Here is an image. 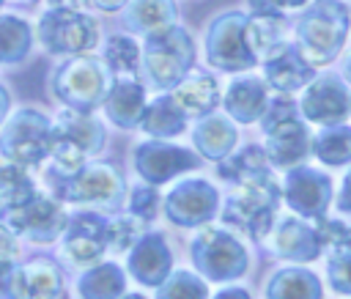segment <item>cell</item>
I'll return each instance as SVG.
<instances>
[{"label":"cell","instance_id":"6da1fadb","mask_svg":"<svg viewBox=\"0 0 351 299\" xmlns=\"http://www.w3.org/2000/svg\"><path fill=\"white\" fill-rule=\"evenodd\" d=\"M351 33V8L346 0H310L293 22V44L315 69L340 58Z\"/></svg>","mask_w":351,"mask_h":299},{"label":"cell","instance_id":"7a4b0ae2","mask_svg":"<svg viewBox=\"0 0 351 299\" xmlns=\"http://www.w3.org/2000/svg\"><path fill=\"white\" fill-rule=\"evenodd\" d=\"M195 60H197L195 38L178 22L165 30H156L151 36H143L140 74L151 88H156L162 93L173 91L195 69Z\"/></svg>","mask_w":351,"mask_h":299},{"label":"cell","instance_id":"3957f363","mask_svg":"<svg viewBox=\"0 0 351 299\" xmlns=\"http://www.w3.org/2000/svg\"><path fill=\"white\" fill-rule=\"evenodd\" d=\"M195 274L208 283H236L250 272V250L239 233L225 225H203L189 241Z\"/></svg>","mask_w":351,"mask_h":299},{"label":"cell","instance_id":"277c9868","mask_svg":"<svg viewBox=\"0 0 351 299\" xmlns=\"http://www.w3.org/2000/svg\"><path fill=\"white\" fill-rule=\"evenodd\" d=\"M112 85V74L104 66V60L93 55H71L63 60L49 80L52 96L66 107L77 112H93L101 107L107 91Z\"/></svg>","mask_w":351,"mask_h":299},{"label":"cell","instance_id":"5b68a950","mask_svg":"<svg viewBox=\"0 0 351 299\" xmlns=\"http://www.w3.org/2000/svg\"><path fill=\"white\" fill-rule=\"evenodd\" d=\"M107 132L104 123L96 121L90 112L63 110L52 121L49 129V156L55 162L58 173H74L82 165H88L90 156H96L104 148Z\"/></svg>","mask_w":351,"mask_h":299},{"label":"cell","instance_id":"8992f818","mask_svg":"<svg viewBox=\"0 0 351 299\" xmlns=\"http://www.w3.org/2000/svg\"><path fill=\"white\" fill-rule=\"evenodd\" d=\"M52 192L60 203H80V206H101L118 208L126 192V181L115 165L90 162L74 173H49Z\"/></svg>","mask_w":351,"mask_h":299},{"label":"cell","instance_id":"52a82bcc","mask_svg":"<svg viewBox=\"0 0 351 299\" xmlns=\"http://www.w3.org/2000/svg\"><path fill=\"white\" fill-rule=\"evenodd\" d=\"M277 206H280L277 181L258 187H236V192L219 203L217 217L233 233H241L252 241H263L277 222Z\"/></svg>","mask_w":351,"mask_h":299},{"label":"cell","instance_id":"ba28073f","mask_svg":"<svg viewBox=\"0 0 351 299\" xmlns=\"http://www.w3.org/2000/svg\"><path fill=\"white\" fill-rule=\"evenodd\" d=\"M247 11L228 8L208 19L203 33V55L206 63L222 74H244L258 66V58L252 55L247 44Z\"/></svg>","mask_w":351,"mask_h":299},{"label":"cell","instance_id":"9c48e42d","mask_svg":"<svg viewBox=\"0 0 351 299\" xmlns=\"http://www.w3.org/2000/svg\"><path fill=\"white\" fill-rule=\"evenodd\" d=\"M219 203H222L219 189L208 178L189 176V178H178L173 189L162 198V214L176 228L197 230L217 219Z\"/></svg>","mask_w":351,"mask_h":299},{"label":"cell","instance_id":"30bf717a","mask_svg":"<svg viewBox=\"0 0 351 299\" xmlns=\"http://www.w3.org/2000/svg\"><path fill=\"white\" fill-rule=\"evenodd\" d=\"M38 41L49 55H88L99 44V22L82 8H49L38 19Z\"/></svg>","mask_w":351,"mask_h":299},{"label":"cell","instance_id":"8fae6325","mask_svg":"<svg viewBox=\"0 0 351 299\" xmlns=\"http://www.w3.org/2000/svg\"><path fill=\"white\" fill-rule=\"evenodd\" d=\"M203 159L189 145H178L173 140H143L132 151V167L143 178V184L162 187L178 181L181 176L197 170Z\"/></svg>","mask_w":351,"mask_h":299},{"label":"cell","instance_id":"7c38bea8","mask_svg":"<svg viewBox=\"0 0 351 299\" xmlns=\"http://www.w3.org/2000/svg\"><path fill=\"white\" fill-rule=\"evenodd\" d=\"M49 129H52V121L44 112L33 107H22L3 126L0 154L11 159V165L33 167L44 156H49Z\"/></svg>","mask_w":351,"mask_h":299},{"label":"cell","instance_id":"4fadbf2b","mask_svg":"<svg viewBox=\"0 0 351 299\" xmlns=\"http://www.w3.org/2000/svg\"><path fill=\"white\" fill-rule=\"evenodd\" d=\"M332 200H335V181L326 170L310 167L307 162L285 170L280 181V203H285L291 214L313 222L329 211Z\"/></svg>","mask_w":351,"mask_h":299},{"label":"cell","instance_id":"5bb4252c","mask_svg":"<svg viewBox=\"0 0 351 299\" xmlns=\"http://www.w3.org/2000/svg\"><path fill=\"white\" fill-rule=\"evenodd\" d=\"M296 104H299V115L307 123H315V126L346 123L351 118V88L340 74L324 71V74H315L302 88V96L296 99Z\"/></svg>","mask_w":351,"mask_h":299},{"label":"cell","instance_id":"9a60e30c","mask_svg":"<svg viewBox=\"0 0 351 299\" xmlns=\"http://www.w3.org/2000/svg\"><path fill=\"white\" fill-rule=\"evenodd\" d=\"M66 211L60 206V200L55 198H41V195H33L27 203L11 208L5 214V222L14 233H22L33 241H55L63 228H66Z\"/></svg>","mask_w":351,"mask_h":299},{"label":"cell","instance_id":"2e32d148","mask_svg":"<svg viewBox=\"0 0 351 299\" xmlns=\"http://www.w3.org/2000/svg\"><path fill=\"white\" fill-rule=\"evenodd\" d=\"M63 252L77 266H90L107 252V217L99 211H77L63 228Z\"/></svg>","mask_w":351,"mask_h":299},{"label":"cell","instance_id":"e0dca14e","mask_svg":"<svg viewBox=\"0 0 351 299\" xmlns=\"http://www.w3.org/2000/svg\"><path fill=\"white\" fill-rule=\"evenodd\" d=\"M126 272L145 288H156L173 272V250L165 233L143 230V236L126 252Z\"/></svg>","mask_w":351,"mask_h":299},{"label":"cell","instance_id":"ac0fdd59","mask_svg":"<svg viewBox=\"0 0 351 299\" xmlns=\"http://www.w3.org/2000/svg\"><path fill=\"white\" fill-rule=\"evenodd\" d=\"M261 69H263V82L274 93H296L315 77V66L304 60V55L293 41H282L269 55H263Z\"/></svg>","mask_w":351,"mask_h":299},{"label":"cell","instance_id":"d6986e66","mask_svg":"<svg viewBox=\"0 0 351 299\" xmlns=\"http://www.w3.org/2000/svg\"><path fill=\"white\" fill-rule=\"evenodd\" d=\"M269 236H271L274 255L282 258V261H288V263L307 266V263L318 261L321 252H324L321 239L315 233V225L310 219L296 217V214H288L280 222H274V228H271Z\"/></svg>","mask_w":351,"mask_h":299},{"label":"cell","instance_id":"ffe728a7","mask_svg":"<svg viewBox=\"0 0 351 299\" xmlns=\"http://www.w3.org/2000/svg\"><path fill=\"white\" fill-rule=\"evenodd\" d=\"M310 145H313V132L302 115L291 118L263 134V154H266L269 165L282 173L296 165H304L310 156Z\"/></svg>","mask_w":351,"mask_h":299},{"label":"cell","instance_id":"44dd1931","mask_svg":"<svg viewBox=\"0 0 351 299\" xmlns=\"http://www.w3.org/2000/svg\"><path fill=\"white\" fill-rule=\"evenodd\" d=\"M222 110L225 115L239 126H250V123H258V118L263 115L266 110V101H269V85L263 82V77L258 74H236L228 88L222 91Z\"/></svg>","mask_w":351,"mask_h":299},{"label":"cell","instance_id":"7402d4cb","mask_svg":"<svg viewBox=\"0 0 351 299\" xmlns=\"http://www.w3.org/2000/svg\"><path fill=\"white\" fill-rule=\"evenodd\" d=\"M214 173L219 181L233 184V187H258V184H269L274 181L271 176V165L263 154V145L247 143V145H236L225 159L214 162Z\"/></svg>","mask_w":351,"mask_h":299},{"label":"cell","instance_id":"603a6c76","mask_svg":"<svg viewBox=\"0 0 351 299\" xmlns=\"http://www.w3.org/2000/svg\"><path fill=\"white\" fill-rule=\"evenodd\" d=\"M192 148L203 162H219L239 145V126L225 112H208L203 118H195V126L189 132Z\"/></svg>","mask_w":351,"mask_h":299},{"label":"cell","instance_id":"cb8c5ba5","mask_svg":"<svg viewBox=\"0 0 351 299\" xmlns=\"http://www.w3.org/2000/svg\"><path fill=\"white\" fill-rule=\"evenodd\" d=\"M145 101H148L145 85L137 77H112V85L101 101V110L112 126L129 132V129H137Z\"/></svg>","mask_w":351,"mask_h":299},{"label":"cell","instance_id":"d4e9b609","mask_svg":"<svg viewBox=\"0 0 351 299\" xmlns=\"http://www.w3.org/2000/svg\"><path fill=\"white\" fill-rule=\"evenodd\" d=\"M170 93L178 101V107L186 112V118H203V115L214 112L222 99L219 80L211 71H200V69L197 71L192 69Z\"/></svg>","mask_w":351,"mask_h":299},{"label":"cell","instance_id":"484cf974","mask_svg":"<svg viewBox=\"0 0 351 299\" xmlns=\"http://www.w3.org/2000/svg\"><path fill=\"white\" fill-rule=\"evenodd\" d=\"M186 126H189V118L178 107V101L173 99L170 91L145 101V110L137 123V129H143L151 140H176L186 132Z\"/></svg>","mask_w":351,"mask_h":299},{"label":"cell","instance_id":"4316f807","mask_svg":"<svg viewBox=\"0 0 351 299\" xmlns=\"http://www.w3.org/2000/svg\"><path fill=\"white\" fill-rule=\"evenodd\" d=\"M266 299H324V283L315 272L299 263H288L277 272L263 285Z\"/></svg>","mask_w":351,"mask_h":299},{"label":"cell","instance_id":"83f0119b","mask_svg":"<svg viewBox=\"0 0 351 299\" xmlns=\"http://www.w3.org/2000/svg\"><path fill=\"white\" fill-rule=\"evenodd\" d=\"M121 11L126 30L134 36H151L178 22L176 0H129Z\"/></svg>","mask_w":351,"mask_h":299},{"label":"cell","instance_id":"f1b7e54d","mask_svg":"<svg viewBox=\"0 0 351 299\" xmlns=\"http://www.w3.org/2000/svg\"><path fill=\"white\" fill-rule=\"evenodd\" d=\"M285 30H288V22H285V11H280V8L263 11V14H247L244 33H247V44H250L252 55L258 58V63L277 44L288 41L285 38Z\"/></svg>","mask_w":351,"mask_h":299},{"label":"cell","instance_id":"f546056e","mask_svg":"<svg viewBox=\"0 0 351 299\" xmlns=\"http://www.w3.org/2000/svg\"><path fill=\"white\" fill-rule=\"evenodd\" d=\"M77 291L82 299H121L126 291V272L112 261H96L80 277Z\"/></svg>","mask_w":351,"mask_h":299},{"label":"cell","instance_id":"4dcf8cb0","mask_svg":"<svg viewBox=\"0 0 351 299\" xmlns=\"http://www.w3.org/2000/svg\"><path fill=\"white\" fill-rule=\"evenodd\" d=\"M310 156H315L324 167H348L351 165V126L348 123L321 126L313 134Z\"/></svg>","mask_w":351,"mask_h":299},{"label":"cell","instance_id":"1f68e13d","mask_svg":"<svg viewBox=\"0 0 351 299\" xmlns=\"http://www.w3.org/2000/svg\"><path fill=\"white\" fill-rule=\"evenodd\" d=\"M63 272L49 258H36L22 269V299H63Z\"/></svg>","mask_w":351,"mask_h":299},{"label":"cell","instance_id":"d6a6232c","mask_svg":"<svg viewBox=\"0 0 351 299\" xmlns=\"http://www.w3.org/2000/svg\"><path fill=\"white\" fill-rule=\"evenodd\" d=\"M104 66L112 77H137L140 74V44L134 36L115 33L104 44Z\"/></svg>","mask_w":351,"mask_h":299},{"label":"cell","instance_id":"836d02e7","mask_svg":"<svg viewBox=\"0 0 351 299\" xmlns=\"http://www.w3.org/2000/svg\"><path fill=\"white\" fill-rule=\"evenodd\" d=\"M33 30L19 16H0V63H19L27 58Z\"/></svg>","mask_w":351,"mask_h":299},{"label":"cell","instance_id":"e575fe53","mask_svg":"<svg viewBox=\"0 0 351 299\" xmlns=\"http://www.w3.org/2000/svg\"><path fill=\"white\" fill-rule=\"evenodd\" d=\"M36 195V184L19 165H0V214L27 203Z\"/></svg>","mask_w":351,"mask_h":299},{"label":"cell","instance_id":"d590c367","mask_svg":"<svg viewBox=\"0 0 351 299\" xmlns=\"http://www.w3.org/2000/svg\"><path fill=\"white\" fill-rule=\"evenodd\" d=\"M154 299H208V285L200 274L189 269H176L156 285Z\"/></svg>","mask_w":351,"mask_h":299},{"label":"cell","instance_id":"8d00e7d4","mask_svg":"<svg viewBox=\"0 0 351 299\" xmlns=\"http://www.w3.org/2000/svg\"><path fill=\"white\" fill-rule=\"evenodd\" d=\"M143 230H145V222H140L132 214H121L115 219H107V250L115 255L129 252V247L143 236Z\"/></svg>","mask_w":351,"mask_h":299},{"label":"cell","instance_id":"74e56055","mask_svg":"<svg viewBox=\"0 0 351 299\" xmlns=\"http://www.w3.org/2000/svg\"><path fill=\"white\" fill-rule=\"evenodd\" d=\"M126 208H129V214L137 217L140 222H151V219H156L159 211H162V195H159V189L151 187V184H137V187H132V192H129Z\"/></svg>","mask_w":351,"mask_h":299},{"label":"cell","instance_id":"f35d334b","mask_svg":"<svg viewBox=\"0 0 351 299\" xmlns=\"http://www.w3.org/2000/svg\"><path fill=\"white\" fill-rule=\"evenodd\" d=\"M291 118H299V104H296V99H293L291 93H274V96H269L266 110H263V115L258 118V126H261V132L266 134L269 129H274V126H280V123H285V121H291Z\"/></svg>","mask_w":351,"mask_h":299},{"label":"cell","instance_id":"ab89813d","mask_svg":"<svg viewBox=\"0 0 351 299\" xmlns=\"http://www.w3.org/2000/svg\"><path fill=\"white\" fill-rule=\"evenodd\" d=\"M313 225H315V233H318L324 250L329 247L332 252H340V250H348L351 247V225L348 222L324 214V217L313 219Z\"/></svg>","mask_w":351,"mask_h":299},{"label":"cell","instance_id":"60d3db41","mask_svg":"<svg viewBox=\"0 0 351 299\" xmlns=\"http://www.w3.org/2000/svg\"><path fill=\"white\" fill-rule=\"evenodd\" d=\"M326 280L329 288L340 296H351V247L332 252L326 261Z\"/></svg>","mask_w":351,"mask_h":299},{"label":"cell","instance_id":"b9f144b4","mask_svg":"<svg viewBox=\"0 0 351 299\" xmlns=\"http://www.w3.org/2000/svg\"><path fill=\"white\" fill-rule=\"evenodd\" d=\"M0 299H22V272L0 263Z\"/></svg>","mask_w":351,"mask_h":299},{"label":"cell","instance_id":"7bdbcfd3","mask_svg":"<svg viewBox=\"0 0 351 299\" xmlns=\"http://www.w3.org/2000/svg\"><path fill=\"white\" fill-rule=\"evenodd\" d=\"M332 206H335L340 214H351V170H346V176L340 178V189L335 192Z\"/></svg>","mask_w":351,"mask_h":299},{"label":"cell","instance_id":"ee69618b","mask_svg":"<svg viewBox=\"0 0 351 299\" xmlns=\"http://www.w3.org/2000/svg\"><path fill=\"white\" fill-rule=\"evenodd\" d=\"M16 252H19V247H16L14 230H11V228H3V225H0V263H11Z\"/></svg>","mask_w":351,"mask_h":299},{"label":"cell","instance_id":"f6af8a7d","mask_svg":"<svg viewBox=\"0 0 351 299\" xmlns=\"http://www.w3.org/2000/svg\"><path fill=\"white\" fill-rule=\"evenodd\" d=\"M208 299H252L250 296V291L247 288H241V285H225V288H219L214 296H208Z\"/></svg>","mask_w":351,"mask_h":299},{"label":"cell","instance_id":"bcb514c9","mask_svg":"<svg viewBox=\"0 0 351 299\" xmlns=\"http://www.w3.org/2000/svg\"><path fill=\"white\" fill-rule=\"evenodd\" d=\"M85 3H90L93 8H99V11H104V14H115V11H121L129 0H85Z\"/></svg>","mask_w":351,"mask_h":299},{"label":"cell","instance_id":"7dc6e473","mask_svg":"<svg viewBox=\"0 0 351 299\" xmlns=\"http://www.w3.org/2000/svg\"><path fill=\"white\" fill-rule=\"evenodd\" d=\"M269 3L280 11H296V8H304L310 0H269Z\"/></svg>","mask_w":351,"mask_h":299},{"label":"cell","instance_id":"c3c4849f","mask_svg":"<svg viewBox=\"0 0 351 299\" xmlns=\"http://www.w3.org/2000/svg\"><path fill=\"white\" fill-rule=\"evenodd\" d=\"M49 8H82L85 0H47Z\"/></svg>","mask_w":351,"mask_h":299},{"label":"cell","instance_id":"681fc988","mask_svg":"<svg viewBox=\"0 0 351 299\" xmlns=\"http://www.w3.org/2000/svg\"><path fill=\"white\" fill-rule=\"evenodd\" d=\"M340 77L346 80V85L351 88V49L346 52V58H343V69H340Z\"/></svg>","mask_w":351,"mask_h":299},{"label":"cell","instance_id":"f907efd6","mask_svg":"<svg viewBox=\"0 0 351 299\" xmlns=\"http://www.w3.org/2000/svg\"><path fill=\"white\" fill-rule=\"evenodd\" d=\"M5 112H8V93H5V88L0 85V121L5 118Z\"/></svg>","mask_w":351,"mask_h":299},{"label":"cell","instance_id":"816d5d0a","mask_svg":"<svg viewBox=\"0 0 351 299\" xmlns=\"http://www.w3.org/2000/svg\"><path fill=\"white\" fill-rule=\"evenodd\" d=\"M8 3H14V5H25V8H27V5H36L38 0H8Z\"/></svg>","mask_w":351,"mask_h":299},{"label":"cell","instance_id":"f5cc1de1","mask_svg":"<svg viewBox=\"0 0 351 299\" xmlns=\"http://www.w3.org/2000/svg\"><path fill=\"white\" fill-rule=\"evenodd\" d=\"M121 299H148V296H143V294H123Z\"/></svg>","mask_w":351,"mask_h":299},{"label":"cell","instance_id":"db71d44e","mask_svg":"<svg viewBox=\"0 0 351 299\" xmlns=\"http://www.w3.org/2000/svg\"><path fill=\"white\" fill-rule=\"evenodd\" d=\"M3 3H5V0H0V5H3Z\"/></svg>","mask_w":351,"mask_h":299}]
</instances>
